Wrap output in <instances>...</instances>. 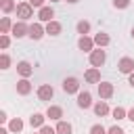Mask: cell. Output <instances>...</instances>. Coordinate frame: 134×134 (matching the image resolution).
I'll use <instances>...</instances> for the list:
<instances>
[{"mask_svg":"<svg viewBox=\"0 0 134 134\" xmlns=\"http://www.w3.org/2000/svg\"><path fill=\"white\" fill-rule=\"evenodd\" d=\"M105 61H107V52L103 50V48H94L92 52H90V65L92 67H103L105 65Z\"/></svg>","mask_w":134,"mask_h":134,"instance_id":"obj_1","label":"cell"},{"mask_svg":"<svg viewBox=\"0 0 134 134\" xmlns=\"http://www.w3.org/2000/svg\"><path fill=\"white\" fill-rule=\"evenodd\" d=\"M17 17H19L21 21L31 19V17H34V6H31L29 2H21V4H17Z\"/></svg>","mask_w":134,"mask_h":134,"instance_id":"obj_2","label":"cell"},{"mask_svg":"<svg viewBox=\"0 0 134 134\" xmlns=\"http://www.w3.org/2000/svg\"><path fill=\"white\" fill-rule=\"evenodd\" d=\"M10 34H13L15 38L29 36V25H27L25 21H17V23H13V29H10Z\"/></svg>","mask_w":134,"mask_h":134,"instance_id":"obj_3","label":"cell"},{"mask_svg":"<svg viewBox=\"0 0 134 134\" xmlns=\"http://www.w3.org/2000/svg\"><path fill=\"white\" fill-rule=\"evenodd\" d=\"M63 90L67 94H80V82H77V77H67L63 82Z\"/></svg>","mask_w":134,"mask_h":134,"instance_id":"obj_4","label":"cell"},{"mask_svg":"<svg viewBox=\"0 0 134 134\" xmlns=\"http://www.w3.org/2000/svg\"><path fill=\"white\" fill-rule=\"evenodd\" d=\"M94 38H88V36H80V40H77V48L80 50H84V52H92L94 50Z\"/></svg>","mask_w":134,"mask_h":134,"instance_id":"obj_5","label":"cell"},{"mask_svg":"<svg viewBox=\"0 0 134 134\" xmlns=\"http://www.w3.org/2000/svg\"><path fill=\"white\" fill-rule=\"evenodd\" d=\"M117 69H119L121 73H126V75L134 73V59H130V57H124V59L117 63Z\"/></svg>","mask_w":134,"mask_h":134,"instance_id":"obj_6","label":"cell"},{"mask_svg":"<svg viewBox=\"0 0 134 134\" xmlns=\"http://www.w3.org/2000/svg\"><path fill=\"white\" fill-rule=\"evenodd\" d=\"M113 92H115V88H113L111 82H100V84H98V96H100V98H111Z\"/></svg>","mask_w":134,"mask_h":134,"instance_id":"obj_7","label":"cell"},{"mask_svg":"<svg viewBox=\"0 0 134 134\" xmlns=\"http://www.w3.org/2000/svg\"><path fill=\"white\" fill-rule=\"evenodd\" d=\"M54 96V88L50 86V84H42L40 88H38V98L40 100H50Z\"/></svg>","mask_w":134,"mask_h":134,"instance_id":"obj_8","label":"cell"},{"mask_svg":"<svg viewBox=\"0 0 134 134\" xmlns=\"http://www.w3.org/2000/svg\"><path fill=\"white\" fill-rule=\"evenodd\" d=\"M77 107L80 109H90L92 107V94L88 90H84V92L77 94Z\"/></svg>","mask_w":134,"mask_h":134,"instance_id":"obj_9","label":"cell"},{"mask_svg":"<svg viewBox=\"0 0 134 134\" xmlns=\"http://www.w3.org/2000/svg\"><path fill=\"white\" fill-rule=\"evenodd\" d=\"M52 17H54V10H52L50 6H42V8L38 10V19H40L42 23H50V21H54Z\"/></svg>","mask_w":134,"mask_h":134,"instance_id":"obj_10","label":"cell"},{"mask_svg":"<svg viewBox=\"0 0 134 134\" xmlns=\"http://www.w3.org/2000/svg\"><path fill=\"white\" fill-rule=\"evenodd\" d=\"M44 34H46V27H44L42 23H34V25H29V38H31V40H40Z\"/></svg>","mask_w":134,"mask_h":134,"instance_id":"obj_11","label":"cell"},{"mask_svg":"<svg viewBox=\"0 0 134 134\" xmlns=\"http://www.w3.org/2000/svg\"><path fill=\"white\" fill-rule=\"evenodd\" d=\"M84 80H86L88 84H100V71H98L96 67H90V69L84 73Z\"/></svg>","mask_w":134,"mask_h":134,"instance_id":"obj_12","label":"cell"},{"mask_svg":"<svg viewBox=\"0 0 134 134\" xmlns=\"http://www.w3.org/2000/svg\"><path fill=\"white\" fill-rule=\"evenodd\" d=\"M17 73H19L21 77H29V75L34 73V67H31L27 61H21V63H17Z\"/></svg>","mask_w":134,"mask_h":134,"instance_id":"obj_13","label":"cell"},{"mask_svg":"<svg viewBox=\"0 0 134 134\" xmlns=\"http://www.w3.org/2000/svg\"><path fill=\"white\" fill-rule=\"evenodd\" d=\"M29 92H31V84H29V80H27V77L19 80V82H17V94H21V96H27Z\"/></svg>","mask_w":134,"mask_h":134,"instance_id":"obj_14","label":"cell"},{"mask_svg":"<svg viewBox=\"0 0 134 134\" xmlns=\"http://www.w3.org/2000/svg\"><path fill=\"white\" fill-rule=\"evenodd\" d=\"M46 117H50V119H54V121H61V117H63V109H61L59 105H50V107L46 109Z\"/></svg>","mask_w":134,"mask_h":134,"instance_id":"obj_15","label":"cell"},{"mask_svg":"<svg viewBox=\"0 0 134 134\" xmlns=\"http://www.w3.org/2000/svg\"><path fill=\"white\" fill-rule=\"evenodd\" d=\"M109 42H111V38H109V34H105V31H98V34L94 36V44H96L98 48L109 46Z\"/></svg>","mask_w":134,"mask_h":134,"instance_id":"obj_16","label":"cell"},{"mask_svg":"<svg viewBox=\"0 0 134 134\" xmlns=\"http://www.w3.org/2000/svg\"><path fill=\"white\" fill-rule=\"evenodd\" d=\"M61 29H63V27H61L59 21H50V23H46V34H48V36H59Z\"/></svg>","mask_w":134,"mask_h":134,"instance_id":"obj_17","label":"cell"},{"mask_svg":"<svg viewBox=\"0 0 134 134\" xmlns=\"http://www.w3.org/2000/svg\"><path fill=\"white\" fill-rule=\"evenodd\" d=\"M94 113H96L98 117H105V115L109 113V105H107L105 100H98V103L94 105Z\"/></svg>","mask_w":134,"mask_h":134,"instance_id":"obj_18","label":"cell"},{"mask_svg":"<svg viewBox=\"0 0 134 134\" xmlns=\"http://www.w3.org/2000/svg\"><path fill=\"white\" fill-rule=\"evenodd\" d=\"M44 119H46V117H44L42 113H34V115L29 117V126H31V128H42V126H44Z\"/></svg>","mask_w":134,"mask_h":134,"instance_id":"obj_19","label":"cell"},{"mask_svg":"<svg viewBox=\"0 0 134 134\" xmlns=\"http://www.w3.org/2000/svg\"><path fill=\"white\" fill-rule=\"evenodd\" d=\"M0 10H2L4 15H8V13L17 10V4H15L13 0H0Z\"/></svg>","mask_w":134,"mask_h":134,"instance_id":"obj_20","label":"cell"},{"mask_svg":"<svg viewBox=\"0 0 134 134\" xmlns=\"http://www.w3.org/2000/svg\"><path fill=\"white\" fill-rule=\"evenodd\" d=\"M71 132H73V128H71L69 121H63V119H61V121L57 124V134H71Z\"/></svg>","mask_w":134,"mask_h":134,"instance_id":"obj_21","label":"cell"},{"mask_svg":"<svg viewBox=\"0 0 134 134\" xmlns=\"http://www.w3.org/2000/svg\"><path fill=\"white\" fill-rule=\"evenodd\" d=\"M10 29H13L10 19H8V17H2V21H0V34H8Z\"/></svg>","mask_w":134,"mask_h":134,"instance_id":"obj_22","label":"cell"},{"mask_svg":"<svg viewBox=\"0 0 134 134\" xmlns=\"http://www.w3.org/2000/svg\"><path fill=\"white\" fill-rule=\"evenodd\" d=\"M111 115H113L115 119H128V111H126L124 107H115V109L111 111Z\"/></svg>","mask_w":134,"mask_h":134,"instance_id":"obj_23","label":"cell"},{"mask_svg":"<svg viewBox=\"0 0 134 134\" xmlns=\"http://www.w3.org/2000/svg\"><path fill=\"white\" fill-rule=\"evenodd\" d=\"M8 130H10V132H21V130H23V121H21L19 117L10 119V124H8Z\"/></svg>","mask_w":134,"mask_h":134,"instance_id":"obj_24","label":"cell"},{"mask_svg":"<svg viewBox=\"0 0 134 134\" xmlns=\"http://www.w3.org/2000/svg\"><path fill=\"white\" fill-rule=\"evenodd\" d=\"M88 31H90V23H88V21H80V23H77V34L86 36Z\"/></svg>","mask_w":134,"mask_h":134,"instance_id":"obj_25","label":"cell"},{"mask_svg":"<svg viewBox=\"0 0 134 134\" xmlns=\"http://www.w3.org/2000/svg\"><path fill=\"white\" fill-rule=\"evenodd\" d=\"M8 67H10V57L4 52V54L0 57V69H8Z\"/></svg>","mask_w":134,"mask_h":134,"instance_id":"obj_26","label":"cell"},{"mask_svg":"<svg viewBox=\"0 0 134 134\" xmlns=\"http://www.w3.org/2000/svg\"><path fill=\"white\" fill-rule=\"evenodd\" d=\"M90 134H107V130H105L100 124H94V126L90 128Z\"/></svg>","mask_w":134,"mask_h":134,"instance_id":"obj_27","label":"cell"},{"mask_svg":"<svg viewBox=\"0 0 134 134\" xmlns=\"http://www.w3.org/2000/svg\"><path fill=\"white\" fill-rule=\"evenodd\" d=\"M113 6L115 8H128L130 6V0H113Z\"/></svg>","mask_w":134,"mask_h":134,"instance_id":"obj_28","label":"cell"},{"mask_svg":"<svg viewBox=\"0 0 134 134\" xmlns=\"http://www.w3.org/2000/svg\"><path fill=\"white\" fill-rule=\"evenodd\" d=\"M8 44H10V38H8L6 34H2V36H0V46H2V48H8Z\"/></svg>","mask_w":134,"mask_h":134,"instance_id":"obj_29","label":"cell"},{"mask_svg":"<svg viewBox=\"0 0 134 134\" xmlns=\"http://www.w3.org/2000/svg\"><path fill=\"white\" fill-rule=\"evenodd\" d=\"M40 134H57V128H50V126H42V128H40Z\"/></svg>","mask_w":134,"mask_h":134,"instance_id":"obj_30","label":"cell"},{"mask_svg":"<svg viewBox=\"0 0 134 134\" xmlns=\"http://www.w3.org/2000/svg\"><path fill=\"white\" fill-rule=\"evenodd\" d=\"M107 134H126V132H124L119 126H111V128L107 130Z\"/></svg>","mask_w":134,"mask_h":134,"instance_id":"obj_31","label":"cell"},{"mask_svg":"<svg viewBox=\"0 0 134 134\" xmlns=\"http://www.w3.org/2000/svg\"><path fill=\"white\" fill-rule=\"evenodd\" d=\"M27 2H29V4L34 6V8H38V10H40V8L44 6V0H27Z\"/></svg>","mask_w":134,"mask_h":134,"instance_id":"obj_32","label":"cell"},{"mask_svg":"<svg viewBox=\"0 0 134 134\" xmlns=\"http://www.w3.org/2000/svg\"><path fill=\"white\" fill-rule=\"evenodd\" d=\"M128 119H130V121H134V107L128 111Z\"/></svg>","mask_w":134,"mask_h":134,"instance_id":"obj_33","label":"cell"},{"mask_svg":"<svg viewBox=\"0 0 134 134\" xmlns=\"http://www.w3.org/2000/svg\"><path fill=\"white\" fill-rule=\"evenodd\" d=\"M128 82H130V86L134 88V73H130V75H128Z\"/></svg>","mask_w":134,"mask_h":134,"instance_id":"obj_34","label":"cell"},{"mask_svg":"<svg viewBox=\"0 0 134 134\" xmlns=\"http://www.w3.org/2000/svg\"><path fill=\"white\" fill-rule=\"evenodd\" d=\"M6 119H8V117H6V113H4V111H0V121H6Z\"/></svg>","mask_w":134,"mask_h":134,"instance_id":"obj_35","label":"cell"},{"mask_svg":"<svg viewBox=\"0 0 134 134\" xmlns=\"http://www.w3.org/2000/svg\"><path fill=\"white\" fill-rule=\"evenodd\" d=\"M0 134H8V130L6 128H0Z\"/></svg>","mask_w":134,"mask_h":134,"instance_id":"obj_36","label":"cell"},{"mask_svg":"<svg viewBox=\"0 0 134 134\" xmlns=\"http://www.w3.org/2000/svg\"><path fill=\"white\" fill-rule=\"evenodd\" d=\"M67 2H69V4H75V2H80V0H67Z\"/></svg>","mask_w":134,"mask_h":134,"instance_id":"obj_37","label":"cell"},{"mask_svg":"<svg viewBox=\"0 0 134 134\" xmlns=\"http://www.w3.org/2000/svg\"><path fill=\"white\" fill-rule=\"evenodd\" d=\"M50 2H61V0H50Z\"/></svg>","mask_w":134,"mask_h":134,"instance_id":"obj_38","label":"cell"},{"mask_svg":"<svg viewBox=\"0 0 134 134\" xmlns=\"http://www.w3.org/2000/svg\"><path fill=\"white\" fill-rule=\"evenodd\" d=\"M132 38H134V27H132Z\"/></svg>","mask_w":134,"mask_h":134,"instance_id":"obj_39","label":"cell"},{"mask_svg":"<svg viewBox=\"0 0 134 134\" xmlns=\"http://www.w3.org/2000/svg\"><path fill=\"white\" fill-rule=\"evenodd\" d=\"M34 134H36V132H34ZM38 134H40V132H38Z\"/></svg>","mask_w":134,"mask_h":134,"instance_id":"obj_40","label":"cell"}]
</instances>
